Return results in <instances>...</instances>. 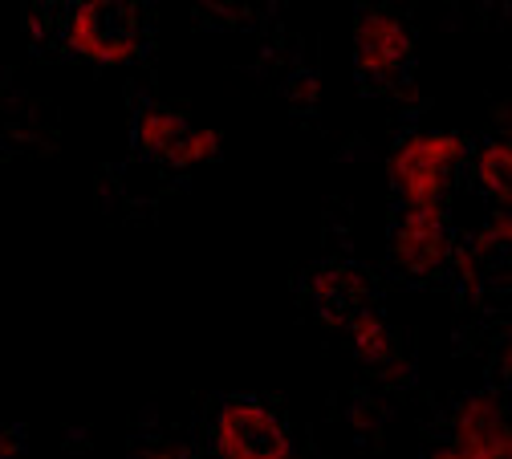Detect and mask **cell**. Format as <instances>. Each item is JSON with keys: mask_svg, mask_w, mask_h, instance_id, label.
Returning <instances> with one entry per match:
<instances>
[{"mask_svg": "<svg viewBox=\"0 0 512 459\" xmlns=\"http://www.w3.org/2000/svg\"><path fill=\"white\" fill-rule=\"evenodd\" d=\"M476 183L496 204H504V212H512V143L508 139H492L476 151Z\"/></svg>", "mask_w": 512, "mask_h": 459, "instance_id": "cell-9", "label": "cell"}, {"mask_svg": "<svg viewBox=\"0 0 512 459\" xmlns=\"http://www.w3.org/2000/svg\"><path fill=\"white\" fill-rule=\"evenodd\" d=\"M415 41L411 29L382 9H366L354 21V70L366 86H387L399 82L403 70L411 65Z\"/></svg>", "mask_w": 512, "mask_h": 459, "instance_id": "cell-6", "label": "cell"}, {"mask_svg": "<svg viewBox=\"0 0 512 459\" xmlns=\"http://www.w3.org/2000/svg\"><path fill=\"white\" fill-rule=\"evenodd\" d=\"M350 342H354V354L366 366H387L395 358V338L387 330V321H382L374 309L362 313L358 321H350Z\"/></svg>", "mask_w": 512, "mask_h": 459, "instance_id": "cell-10", "label": "cell"}, {"mask_svg": "<svg viewBox=\"0 0 512 459\" xmlns=\"http://www.w3.org/2000/svg\"><path fill=\"white\" fill-rule=\"evenodd\" d=\"M452 228H447L443 212H411L403 208V216L391 228V260L399 265V273L407 277H435L447 269L452 260Z\"/></svg>", "mask_w": 512, "mask_h": 459, "instance_id": "cell-7", "label": "cell"}, {"mask_svg": "<svg viewBox=\"0 0 512 459\" xmlns=\"http://www.w3.org/2000/svg\"><path fill=\"white\" fill-rule=\"evenodd\" d=\"M431 459H512V415L496 395H472L452 415V435Z\"/></svg>", "mask_w": 512, "mask_h": 459, "instance_id": "cell-5", "label": "cell"}, {"mask_svg": "<svg viewBox=\"0 0 512 459\" xmlns=\"http://www.w3.org/2000/svg\"><path fill=\"white\" fill-rule=\"evenodd\" d=\"M216 451L220 459H293V439L277 411L256 399H228L216 411Z\"/></svg>", "mask_w": 512, "mask_h": 459, "instance_id": "cell-3", "label": "cell"}, {"mask_svg": "<svg viewBox=\"0 0 512 459\" xmlns=\"http://www.w3.org/2000/svg\"><path fill=\"white\" fill-rule=\"evenodd\" d=\"M135 147L167 167H200L208 159H216L220 151V135L208 126L187 122L179 110L167 106H143L135 114Z\"/></svg>", "mask_w": 512, "mask_h": 459, "instance_id": "cell-4", "label": "cell"}, {"mask_svg": "<svg viewBox=\"0 0 512 459\" xmlns=\"http://www.w3.org/2000/svg\"><path fill=\"white\" fill-rule=\"evenodd\" d=\"M309 293H313V305H317V313H322L326 321H338V325H350V321H358L362 313H370L374 305V289H370V281H366V273L358 269V265H322L313 273V285H309Z\"/></svg>", "mask_w": 512, "mask_h": 459, "instance_id": "cell-8", "label": "cell"}, {"mask_svg": "<svg viewBox=\"0 0 512 459\" xmlns=\"http://www.w3.org/2000/svg\"><path fill=\"white\" fill-rule=\"evenodd\" d=\"M147 17L126 0H90L61 13V41L94 65H131L147 53Z\"/></svg>", "mask_w": 512, "mask_h": 459, "instance_id": "cell-2", "label": "cell"}, {"mask_svg": "<svg viewBox=\"0 0 512 459\" xmlns=\"http://www.w3.org/2000/svg\"><path fill=\"white\" fill-rule=\"evenodd\" d=\"M464 159H468V143L456 130H415V135H407L391 151L387 175L403 208L443 212V195L452 187V175Z\"/></svg>", "mask_w": 512, "mask_h": 459, "instance_id": "cell-1", "label": "cell"}]
</instances>
